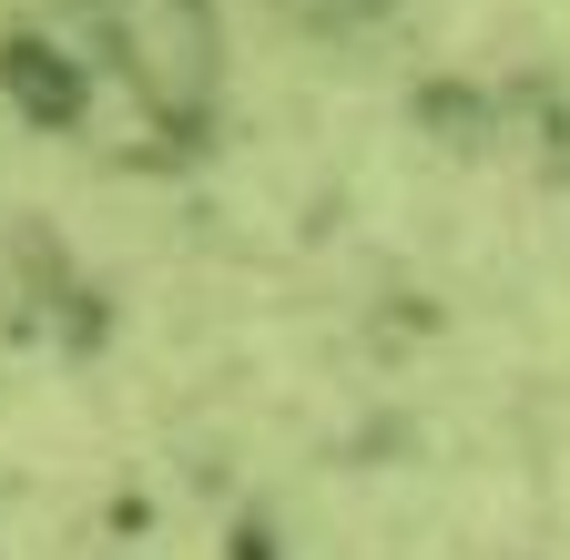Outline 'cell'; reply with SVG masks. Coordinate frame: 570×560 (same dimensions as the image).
<instances>
[{
    "instance_id": "obj_1",
    "label": "cell",
    "mask_w": 570,
    "mask_h": 560,
    "mask_svg": "<svg viewBox=\"0 0 570 560\" xmlns=\"http://www.w3.org/2000/svg\"><path fill=\"white\" fill-rule=\"evenodd\" d=\"M92 31H102V72L164 132L214 112V92H225V21L204 0H102Z\"/></svg>"
}]
</instances>
